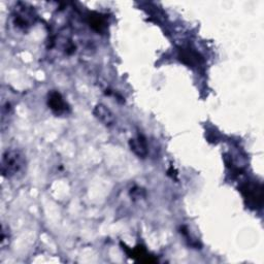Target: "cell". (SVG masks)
<instances>
[{"label":"cell","mask_w":264,"mask_h":264,"mask_svg":"<svg viewBox=\"0 0 264 264\" xmlns=\"http://www.w3.org/2000/svg\"><path fill=\"white\" fill-rule=\"evenodd\" d=\"M130 148L134 151L138 156L140 157H145L148 154V147L145 139L143 137H139L138 139H134L130 141Z\"/></svg>","instance_id":"obj_6"},{"label":"cell","mask_w":264,"mask_h":264,"mask_svg":"<svg viewBox=\"0 0 264 264\" xmlns=\"http://www.w3.org/2000/svg\"><path fill=\"white\" fill-rule=\"evenodd\" d=\"M27 160L23 151L11 149L4 153L2 158V173L4 178L14 180L23 177L26 172Z\"/></svg>","instance_id":"obj_1"},{"label":"cell","mask_w":264,"mask_h":264,"mask_svg":"<svg viewBox=\"0 0 264 264\" xmlns=\"http://www.w3.org/2000/svg\"><path fill=\"white\" fill-rule=\"evenodd\" d=\"M49 106L52 109V112L56 115H63L68 112L69 106L58 92H52L49 96Z\"/></svg>","instance_id":"obj_3"},{"label":"cell","mask_w":264,"mask_h":264,"mask_svg":"<svg viewBox=\"0 0 264 264\" xmlns=\"http://www.w3.org/2000/svg\"><path fill=\"white\" fill-rule=\"evenodd\" d=\"M94 115L101 123L106 126H111L115 123L114 114L103 104L96 105V107L94 108Z\"/></svg>","instance_id":"obj_4"},{"label":"cell","mask_w":264,"mask_h":264,"mask_svg":"<svg viewBox=\"0 0 264 264\" xmlns=\"http://www.w3.org/2000/svg\"><path fill=\"white\" fill-rule=\"evenodd\" d=\"M179 58L183 63L189 66H197L203 62V58L201 57V55L190 49L181 50L179 54Z\"/></svg>","instance_id":"obj_5"},{"label":"cell","mask_w":264,"mask_h":264,"mask_svg":"<svg viewBox=\"0 0 264 264\" xmlns=\"http://www.w3.org/2000/svg\"><path fill=\"white\" fill-rule=\"evenodd\" d=\"M245 196V200L248 201V205L252 207H261L262 205V187L261 185L247 184L241 189Z\"/></svg>","instance_id":"obj_2"}]
</instances>
